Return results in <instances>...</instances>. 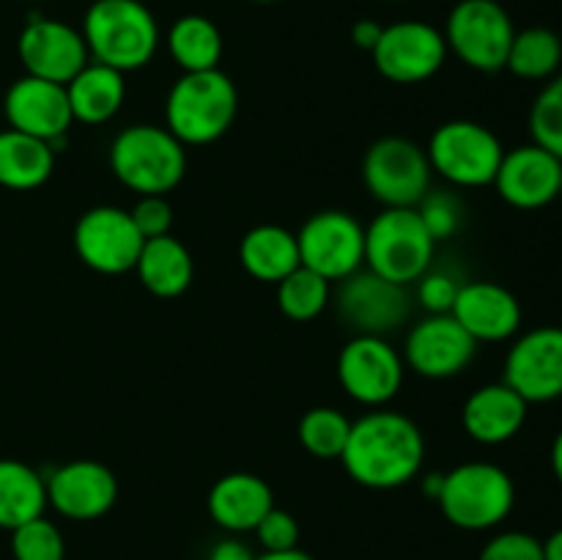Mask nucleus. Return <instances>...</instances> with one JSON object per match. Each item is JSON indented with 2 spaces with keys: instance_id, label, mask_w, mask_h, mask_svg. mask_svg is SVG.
Listing matches in <instances>:
<instances>
[{
  "instance_id": "obj_1",
  "label": "nucleus",
  "mask_w": 562,
  "mask_h": 560,
  "mask_svg": "<svg viewBox=\"0 0 562 560\" xmlns=\"http://www.w3.org/2000/svg\"><path fill=\"white\" fill-rule=\"evenodd\" d=\"M426 461V437L409 415L395 410H368L360 421H351L349 443L340 453V464L349 478L366 489L387 492L406 486L420 475Z\"/></svg>"
},
{
  "instance_id": "obj_2",
  "label": "nucleus",
  "mask_w": 562,
  "mask_h": 560,
  "mask_svg": "<svg viewBox=\"0 0 562 560\" xmlns=\"http://www.w3.org/2000/svg\"><path fill=\"white\" fill-rule=\"evenodd\" d=\"M80 33L93 64L121 75L151 64L159 47L157 16L140 0H93Z\"/></svg>"
},
{
  "instance_id": "obj_3",
  "label": "nucleus",
  "mask_w": 562,
  "mask_h": 560,
  "mask_svg": "<svg viewBox=\"0 0 562 560\" xmlns=\"http://www.w3.org/2000/svg\"><path fill=\"white\" fill-rule=\"evenodd\" d=\"M239 113L236 82L223 69L184 71L165 99V126L184 146H209L234 126Z\"/></svg>"
},
{
  "instance_id": "obj_4",
  "label": "nucleus",
  "mask_w": 562,
  "mask_h": 560,
  "mask_svg": "<svg viewBox=\"0 0 562 560\" xmlns=\"http://www.w3.org/2000/svg\"><path fill=\"white\" fill-rule=\"evenodd\" d=\"M110 170L137 195H168L187 173V146L157 124H132L113 137Z\"/></svg>"
},
{
  "instance_id": "obj_5",
  "label": "nucleus",
  "mask_w": 562,
  "mask_h": 560,
  "mask_svg": "<svg viewBox=\"0 0 562 560\" xmlns=\"http://www.w3.org/2000/svg\"><path fill=\"white\" fill-rule=\"evenodd\" d=\"M439 511L459 530H494L510 516L516 505V483L499 464L467 461L442 475Z\"/></svg>"
},
{
  "instance_id": "obj_6",
  "label": "nucleus",
  "mask_w": 562,
  "mask_h": 560,
  "mask_svg": "<svg viewBox=\"0 0 562 560\" xmlns=\"http://www.w3.org/2000/svg\"><path fill=\"white\" fill-rule=\"evenodd\" d=\"M437 242L417 209H382L366 228V269L412 285L434 267Z\"/></svg>"
},
{
  "instance_id": "obj_7",
  "label": "nucleus",
  "mask_w": 562,
  "mask_h": 560,
  "mask_svg": "<svg viewBox=\"0 0 562 560\" xmlns=\"http://www.w3.org/2000/svg\"><path fill=\"white\" fill-rule=\"evenodd\" d=\"M362 184L384 209H415L434 187V168L420 143L379 137L362 157Z\"/></svg>"
},
{
  "instance_id": "obj_8",
  "label": "nucleus",
  "mask_w": 562,
  "mask_h": 560,
  "mask_svg": "<svg viewBox=\"0 0 562 560\" xmlns=\"http://www.w3.org/2000/svg\"><path fill=\"white\" fill-rule=\"evenodd\" d=\"M426 154L434 173L442 176L448 184L472 190V187L494 184L505 146L486 124L453 119L434 130Z\"/></svg>"
},
{
  "instance_id": "obj_9",
  "label": "nucleus",
  "mask_w": 562,
  "mask_h": 560,
  "mask_svg": "<svg viewBox=\"0 0 562 560\" xmlns=\"http://www.w3.org/2000/svg\"><path fill=\"white\" fill-rule=\"evenodd\" d=\"M445 42L470 69L494 75L505 69L516 25L503 3L497 0H459L445 22Z\"/></svg>"
},
{
  "instance_id": "obj_10",
  "label": "nucleus",
  "mask_w": 562,
  "mask_h": 560,
  "mask_svg": "<svg viewBox=\"0 0 562 560\" xmlns=\"http://www.w3.org/2000/svg\"><path fill=\"white\" fill-rule=\"evenodd\" d=\"M302 267L340 283L366 267V225L344 209H322L296 231Z\"/></svg>"
},
{
  "instance_id": "obj_11",
  "label": "nucleus",
  "mask_w": 562,
  "mask_h": 560,
  "mask_svg": "<svg viewBox=\"0 0 562 560\" xmlns=\"http://www.w3.org/2000/svg\"><path fill=\"white\" fill-rule=\"evenodd\" d=\"M340 388L351 401L379 410L398 395L404 384V355L382 335H351L335 362Z\"/></svg>"
},
{
  "instance_id": "obj_12",
  "label": "nucleus",
  "mask_w": 562,
  "mask_h": 560,
  "mask_svg": "<svg viewBox=\"0 0 562 560\" xmlns=\"http://www.w3.org/2000/svg\"><path fill=\"white\" fill-rule=\"evenodd\" d=\"M335 313L355 335L395 333L412 313L409 285L393 283L362 267L360 272L340 280L335 291Z\"/></svg>"
},
{
  "instance_id": "obj_13",
  "label": "nucleus",
  "mask_w": 562,
  "mask_h": 560,
  "mask_svg": "<svg viewBox=\"0 0 562 560\" xmlns=\"http://www.w3.org/2000/svg\"><path fill=\"white\" fill-rule=\"evenodd\" d=\"M140 231L132 223V214L121 206H93L80 214L71 231V245L77 258L99 275L132 272L143 250Z\"/></svg>"
},
{
  "instance_id": "obj_14",
  "label": "nucleus",
  "mask_w": 562,
  "mask_h": 560,
  "mask_svg": "<svg viewBox=\"0 0 562 560\" xmlns=\"http://www.w3.org/2000/svg\"><path fill=\"white\" fill-rule=\"evenodd\" d=\"M379 75L398 86H417L437 75L448 60V42L439 27L423 20H401L384 25L373 47Z\"/></svg>"
},
{
  "instance_id": "obj_15",
  "label": "nucleus",
  "mask_w": 562,
  "mask_h": 560,
  "mask_svg": "<svg viewBox=\"0 0 562 560\" xmlns=\"http://www.w3.org/2000/svg\"><path fill=\"white\" fill-rule=\"evenodd\" d=\"M503 382L527 404L562 399V327L543 324L521 333L505 357Z\"/></svg>"
},
{
  "instance_id": "obj_16",
  "label": "nucleus",
  "mask_w": 562,
  "mask_h": 560,
  "mask_svg": "<svg viewBox=\"0 0 562 560\" xmlns=\"http://www.w3.org/2000/svg\"><path fill=\"white\" fill-rule=\"evenodd\" d=\"M477 340L461 327L453 313H426L406 335V368L426 379H453L470 368Z\"/></svg>"
},
{
  "instance_id": "obj_17",
  "label": "nucleus",
  "mask_w": 562,
  "mask_h": 560,
  "mask_svg": "<svg viewBox=\"0 0 562 560\" xmlns=\"http://www.w3.org/2000/svg\"><path fill=\"white\" fill-rule=\"evenodd\" d=\"M16 55L25 75L66 86L91 60L86 38L60 20L33 14L16 38Z\"/></svg>"
},
{
  "instance_id": "obj_18",
  "label": "nucleus",
  "mask_w": 562,
  "mask_h": 560,
  "mask_svg": "<svg viewBox=\"0 0 562 560\" xmlns=\"http://www.w3.org/2000/svg\"><path fill=\"white\" fill-rule=\"evenodd\" d=\"M3 113L11 130L47 141L55 152H60L75 121L66 86L31 75H22L11 82L3 97Z\"/></svg>"
},
{
  "instance_id": "obj_19",
  "label": "nucleus",
  "mask_w": 562,
  "mask_h": 560,
  "mask_svg": "<svg viewBox=\"0 0 562 560\" xmlns=\"http://www.w3.org/2000/svg\"><path fill=\"white\" fill-rule=\"evenodd\" d=\"M47 508L71 522H93L110 514L119 500V481L102 461L75 459L44 475Z\"/></svg>"
},
{
  "instance_id": "obj_20",
  "label": "nucleus",
  "mask_w": 562,
  "mask_h": 560,
  "mask_svg": "<svg viewBox=\"0 0 562 560\" xmlns=\"http://www.w3.org/2000/svg\"><path fill=\"white\" fill-rule=\"evenodd\" d=\"M560 170L562 159L538 143H525L505 152L494 176V190L508 206L532 212L543 209L560 195Z\"/></svg>"
},
{
  "instance_id": "obj_21",
  "label": "nucleus",
  "mask_w": 562,
  "mask_h": 560,
  "mask_svg": "<svg viewBox=\"0 0 562 560\" xmlns=\"http://www.w3.org/2000/svg\"><path fill=\"white\" fill-rule=\"evenodd\" d=\"M453 318L477 340V344H499L519 335L521 302L510 289L494 280H470L461 283L453 302Z\"/></svg>"
},
{
  "instance_id": "obj_22",
  "label": "nucleus",
  "mask_w": 562,
  "mask_h": 560,
  "mask_svg": "<svg viewBox=\"0 0 562 560\" xmlns=\"http://www.w3.org/2000/svg\"><path fill=\"white\" fill-rule=\"evenodd\" d=\"M274 508V492L256 472H228L209 489L206 511L220 530L239 536L252 533Z\"/></svg>"
},
{
  "instance_id": "obj_23",
  "label": "nucleus",
  "mask_w": 562,
  "mask_h": 560,
  "mask_svg": "<svg viewBox=\"0 0 562 560\" xmlns=\"http://www.w3.org/2000/svg\"><path fill=\"white\" fill-rule=\"evenodd\" d=\"M527 404L514 388L505 382H492L477 388L461 410V426L467 437L481 445H503L514 439L527 423Z\"/></svg>"
},
{
  "instance_id": "obj_24",
  "label": "nucleus",
  "mask_w": 562,
  "mask_h": 560,
  "mask_svg": "<svg viewBox=\"0 0 562 560\" xmlns=\"http://www.w3.org/2000/svg\"><path fill=\"white\" fill-rule=\"evenodd\" d=\"M132 272L137 275L143 289L159 300H176L184 294L195 278L192 253L173 234L143 242V250Z\"/></svg>"
},
{
  "instance_id": "obj_25",
  "label": "nucleus",
  "mask_w": 562,
  "mask_h": 560,
  "mask_svg": "<svg viewBox=\"0 0 562 560\" xmlns=\"http://www.w3.org/2000/svg\"><path fill=\"white\" fill-rule=\"evenodd\" d=\"M66 97H69L75 121L88 126L108 124V121H113L115 115H119V110L124 108L126 80L121 71L88 60V64L66 82Z\"/></svg>"
},
{
  "instance_id": "obj_26",
  "label": "nucleus",
  "mask_w": 562,
  "mask_h": 560,
  "mask_svg": "<svg viewBox=\"0 0 562 560\" xmlns=\"http://www.w3.org/2000/svg\"><path fill=\"white\" fill-rule=\"evenodd\" d=\"M239 261L250 278L278 285L285 275L302 267L294 231L263 223L247 231L239 242Z\"/></svg>"
},
{
  "instance_id": "obj_27",
  "label": "nucleus",
  "mask_w": 562,
  "mask_h": 560,
  "mask_svg": "<svg viewBox=\"0 0 562 560\" xmlns=\"http://www.w3.org/2000/svg\"><path fill=\"white\" fill-rule=\"evenodd\" d=\"M55 148L47 141L16 130L0 132V187L14 192L47 184L55 170Z\"/></svg>"
},
{
  "instance_id": "obj_28",
  "label": "nucleus",
  "mask_w": 562,
  "mask_h": 560,
  "mask_svg": "<svg viewBox=\"0 0 562 560\" xmlns=\"http://www.w3.org/2000/svg\"><path fill=\"white\" fill-rule=\"evenodd\" d=\"M47 486L44 475L16 459H0V530H16L25 522L44 516Z\"/></svg>"
},
{
  "instance_id": "obj_29",
  "label": "nucleus",
  "mask_w": 562,
  "mask_h": 560,
  "mask_svg": "<svg viewBox=\"0 0 562 560\" xmlns=\"http://www.w3.org/2000/svg\"><path fill=\"white\" fill-rule=\"evenodd\" d=\"M168 49L181 71L220 69L223 33L209 16L184 14L170 25Z\"/></svg>"
},
{
  "instance_id": "obj_30",
  "label": "nucleus",
  "mask_w": 562,
  "mask_h": 560,
  "mask_svg": "<svg viewBox=\"0 0 562 560\" xmlns=\"http://www.w3.org/2000/svg\"><path fill=\"white\" fill-rule=\"evenodd\" d=\"M562 66V38L552 27H525L510 42L505 69L519 80H552Z\"/></svg>"
},
{
  "instance_id": "obj_31",
  "label": "nucleus",
  "mask_w": 562,
  "mask_h": 560,
  "mask_svg": "<svg viewBox=\"0 0 562 560\" xmlns=\"http://www.w3.org/2000/svg\"><path fill=\"white\" fill-rule=\"evenodd\" d=\"M333 302V283L307 267H296L278 283V307L291 322H313Z\"/></svg>"
},
{
  "instance_id": "obj_32",
  "label": "nucleus",
  "mask_w": 562,
  "mask_h": 560,
  "mask_svg": "<svg viewBox=\"0 0 562 560\" xmlns=\"http://www.w3.org/2000/svg\"><path fill=\"white\" fill-rule=\"evenodd\" d=\"M351 421L338 406H313L300 417L296 437L300 445L316 459H340L349 443Z\"/></svg>"
},
{
  "instance_id": "obj_33",
  "label": "nucleus",
  "mask_w": 562,
  "mask_h": 560,
  "mask_svg": "<svg viewBox=\"0 0 562 560\" xmlns=\"http://www.w3.org/2000/svg\"><path fill=\"white\" fill-rule=\"evenodd\" d=\"M532 143L562 159V71L547 80L530 108Z\"/></svg>"
},
{
  "instance_id": "obj_34",
  "label": "nucleus",
  "mask_w": 562,
  "mask_h": 560,
  "mask_svg": "<svg viewBox=\"0 0 562 560\" xmlns=\"http://www.w3.org/2000/svg\"><path fill=\"white\" fill-rule=\"evenodd\" d=\"M11 555L14 560H66V538L55 522L36 516L11 530Z\"/></svg>"
},
{
  "instance_id": "obj_35",
  "label": "nucleus",
  "mask_w": 562,
  "mask_h": 560,
  "mask_svg": "<svg viewBox=\"0 0 562 560\" xmlns=\"http://www.w3.org/2000/svg\"><path fill=\"white\" fill-rule=\"evenodd\" d=\"M415 209L428 234L434 236V242H445L456 236L461 223H464V203L453 190H445V187H431Z\"/></svg>"
},
{
  "instance_id": "obj_36",
  "label": "nucleus",
  "mask_w": 562,
  "mask_h": 560,
  "mask_svg": "<svg viewBox=\"0 0 562 560\" xmlns=\"http://www.w3.org/2000/svg\"><path fill=\"white\" fill-rule=\"evenodd\" d=\"M461 280L450 269L431 267L415 283V300L426 313H450L459 296Z\"/></svg>"
},
{
  "instance_id": "obj_37",
  "label": "nucleus",
  "mask_w": 562,
  "mask_h": 560,
  "mask_svg": "<svg viewBox=\"0 0 562 560\" xmlns=\"http://www.w3.org/2000/svg\"><path fill=\"white\" fill-rule=\"evenodd\" d=\"M258 544H261V552H289V549L300 547V522L291 511L278 508L274 505L261 522H258L256 530Z\"/></svg>"
},
{
  "instance_id": "obj_38",
  "label": "nucleus",
  "mask_w": 562,
  "mask_h": 560,
  "mask_svg": "<svg viewBox=\"0 0 562 560\" xmlns=\"http://www.w3.org/2000/svg\"><path fill=\"white\" fill-rule=\"evenodd\" d=\"M477 560H543V541L525 530H503L483 544Z\"/></svg>"
},
{
  "instance_id": "obj_39",
  "label": "nucleus",
  "mask_w": 562,
  "mask_h": 560,
  "mask_svg": "<svg viewBox=\"0 0 562 560\" xmlns=\"http://www.w3.org/2000/svg\"><path fill=\"white\" fill-rule=\"evenodd\" d=\"M130 214L143 239L168 236L173 228V206L165 195H140L135 206L130 209Z\"/></svg>"
},
{
  "instance_id": "obj_40",
  "label": "nucleus",
  "mask_w": 562,
  "mask_h": 560,
  "mask_svg": "<svg viewBox=\"0 0 562 560\" xmlns=\"http://www.w3.org/2000/svg\"><path fill=\"white\" fill-rule=\"evenodd\" d=\"M209 560H256V552L241 538L225 536L209 549Z\"/></svg>"
},
{
  "instance_id": "obj_41",
  "label": "nucleus",
  "mask_w": 562,
  "mask_h": 560,
  "mask_svg": "<svg viewBox=\"0 0 562 560\" xmlns=\"http://www.w3.org/2000/svg\"><path fill=\"white\" fill-rule=\"evenodd\" d=\"M382 31L384 25H379L376 20H357L355 27H351V42L360 49H366V53H373V47L382 38Z\"/></svg>"
},
{
  "instance_id": "obj_42",
  "label": "nucleus",
  "mask_w": 562,
  "mask_h": 560,
  "mask_svg": "<svg viewBox=\"0 0 562 560\" xmlns=\"http://www.w3.org/2000/svg\"><path fill=\"white\" fill-rule=\"evenodd\" d=\"M543 560H562V527L543 541Z\"/></svg>"
},
{
  "instance_id": "obj_43",
  "label": "nucleus",
  "mask_w": 562,
  "mask_h": 560,
  "mask_svg": "<svg viewBox=\"0 0 562 560\" xmlns=\"http://www.w3.org/2000/svg\"><path fill=\"white\" fill-rule=\"evenodd\" d=\"M256 560H313V555H307L305 549L296 547L289 549V552H261L256 555Z\"/></svg>"
},
{
  "instance_id": "obj_44",
  "label": "nucleus",
  "mask_w": 562,
  "mask_h": 560,
  "mask_svg": "<svg viewBox=\"0 0 562 560\" xmlns=\"http://www.w3.org/2000/svg\"><path fill=\"white\" fill-rule=\"evenodd\" d=\"M442 475L445 472H431V475L423 478V492H426L431 500L439 497V489H442Z\"/></svg>"
},
{
  "instance_id": "obj_45",
  "label": "nucleus",
  "mask_w": 562,
  "mask_h": 560,
  "mask_svg": "<svg viewBox=\"0 0 562 560\" xmlns=\"http://www.w3.org/2000/svg\"><path fill=\"white\" fill-rule=\"evenodd\" d=\"M552 472L562 486V432L554 437V443H552Z\"/></svg>"
},
{
  "instance_id": "obj_46",
  "label": "nucleus",
  "mask_w": 562,
  "mask_h": 560,
  "mask_svg": "<svg viewBox=\"0 0 562 560\" xmlns=\"http://www.w3.org/2000/svg\"><path fill=\"white\" fill-rule=\"evenodd\" d=\"M252 3H261V5H269V3H278V0H252Z\"/></svg>"
},
{
  "instance_id": "obj_47",
  "label": "nucleus",
  "mask_w": 562,
  "mask_h": 560,
  "mask_svg": "<svg viewBox=\"0 0 562 560\" xmlns=\"http://www.w3.org/2000/svg\"><path fill=\"white\" fill-rule=\"evenodd\" d=\"M558 198H562V170H560V195Z\"/></svg>"
},
{
  "instance_id": "obj_48",
  "label": "nucleus",
  "mask_w": 562,
  "mask_h": 560,
  "mask_svg": "<svg viewBox=\"0 0 562 560\" xmlns=\"http://www.w3.org/2000/svg\"><path fill=\"white\" fill-rule=\"evenodd\" d=\"M31 3H36V0H31Z\"/></svg>"
},
{
  "instance_id": "obj_49",
  "label": "nucleus",
  "mask_w": 562,
  "mask_h": 560,
  "mask_svg": "<svg viewBox=\"0 0 562 560\" xmlns=\"http://www.w3.org/2000/svg\"><path fill=\"white\" fill-rule=\"evenodd\" d=\"M390 3H393V0H390Z\"/></svg>"
}]
</instances>
